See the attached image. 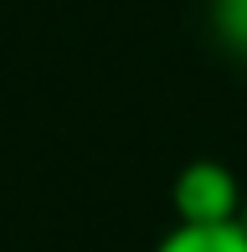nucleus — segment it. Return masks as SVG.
Returning a JSON list of instances; mask_svg holds the SVG:
<instances>
[{
    "label": "nucleus",
    "mask_w": 247,
    "mask_h": 252,
    "mask_svg": "<svg viewBox=\"0 0 247 252\" xmlns=\"http://www.w3.org/2000/svg\"><path fill=\"white\" fill-rule=\"evenodd\" d=\"M211 31L232 57L247 62V0H211Z\"/></svg>",
    "instance_id": "nucleus-3"
},
{
    "label": "nucleus",
    "mask_w": 247,
    "mask_h": 252,
    "mask_svg": "<svg viewBox=\"0 0 247 252\" xmlns=\"http://www.w3.org/2000/svg\"><path fill=\"white\" fill-rule=\"evenodd\" d=\"M242 180L232 165L221 159H190L181 165L170 186V206H175V221L185 226H227V221H242Z\"/></svg>",
    "instance_id": "nucleus-1"
},
{
    "label": "nucleus",
    "mask_w": 247,
    "mask_h": 252,
    "mask_svg": "<svg viewBox=\"0 0 247 252\" xmlns=\"http://www.w3.org/2000/svg\"><path fill=\"white\" fill-rule=\"evenodd\" d=\"M242 232H247V201H242Z\"/></svg>",
    "instance_id": "nucleus-4"
},
{
    "label": "nucleus",
    "mask_w": 247,
    "mask_h": 252,
    "mask_svg": "<svg viewBox=\"0 0 247 252\" xmlns=\"http://www.w3.org/2000/svg\"><path fill=\"white\" fill-rule=\"evenodd\" d=\"M154 252H247V232H242V221H227V226H185V221H175L154 242Z\"/></svg>",
    "instance_id": "nucleus-2"
}]
</instances>
